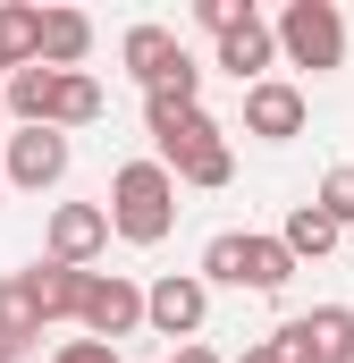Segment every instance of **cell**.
Here are the masks:
<instances>
[{
    "mask_svg": "<svg viewBox=\"0 0 354 363\" xmlns=\"http://www.w3.org/2000/svg\"><path fill=\"white\" fill-rule=\"evenodd\" d=\"M278 60L312 68V77L346 68V17H338V0H287L278 9Z\"/></svg>",
    "mask_w": 354,
    "mask_h": 363,
    "instance_id": "5b68a950",
    "label": "cell"
},
{
    "mask_svg": "<svg viewBox=\"0 0 354 363\" xmlns=\"http://www.w3.org/2000/svg\"><path fill=\"white\" fill-rule=\"evenodd\" d=\"M42 304H34V287H25V271H8L0 279V347L8 355H25V347H42Z\"/></svg>",
    "mask_w": 354,
    "mask_h": 363,
    "instance_id": "9a60e30c",
    "label": "cell"
},
{
    "mask_svg": "<svg viewBox=\"0 0 354 363\" xmlns=\"http://www.w3.org/2000/svg\"><path fill=\"white\" fill-rule=\"evenodd\" d=\"M304 118H312V101H304V85H287V77H270V85L245 93V135H262V144H295Z\"/></svg>",
    "mask_w": 354,
    "mask_h": 363,
    "instance_id": "8fae6325",
    "label": "cell"
},
{
    "mask_svg": "<svg viewBox=\"0 0 354 363\" xmlns=\"http://www.w3.org/2000/svg\"><path fill=\"white\" fill-rule=\"evenodd\" d=\"M51 363H127L110 338H68V347H51Z\"/></svg>",
    "mask_w": 354,
    "mask_h": 363,
    "instance_id": "44dd1931",
    "label": "cell"
},
{
    "mask_svg": "<svg viewBox=\"0 0 354 363\" xmlns=\"http://www.w3.org/2000/svg\"><path fill=\"white\" fill-rule=\"evenodd\" d=\"M85 279H93V271H68V262H51V254H42V262L25 271V287H34L42 321H76V313H85Z\"/></svg>",
    "mask_w": 354,
    "mask_h": 363,
    "instance_id": "2e32d148",
    "label": "cell"
},
{
    "mask_svg": "<svg viewBox=\"0 0 354 363\" xmlns=\"http://www.w3.org/2000/svg\"><path fill=\"white\" fill-rule=\"evenodd\" d=\"M34 51H42V9L8 0V9H0V85H8L17 68H34Z\"/></svg>",
    "mask_w": 354,
    "mask_h": 363,
    "instance_id": "ac0fdd59",
    "label": "cell"
},
{
    "mask_svg": "<svg viewBox=\"0 0 354 363\" xmlns=\"http://www.w3.org/2000/svg\"><path fill=\"white\" fill-rule=\"evenodd\" d=\"M93 60V17L85 9H42V51L34 68H85Z\"/></svg>",
    "mask_w": 354,
    "mask_h": 363,
    "instance_id": "5bb4252c",
    "label": "cell"
},
{
    "mask_svg": "<svg viewBox=\"0 0 354 363\" xmlns=\"http://www.w3.org/2000/svg\"><path fill=\"white\" fill-rule=\"evenodd\" d=\"M110 237H118V228H110V203H59L51 228H42V254L68 262V271H93Z\"/></svg>",
    "mask_w": 354,
    "mask_h": 363,
    "instance_id": "ba28073f",
    "label": "cell"
},
{
    "mask_svg": "<svg viewBox=\"0 0 354 363\" xmlns=\"http://www.w3.org/2000/svg\"><path fill=\"white\" fill-rule=\"evenodd\" d=\"M185 110H202V68L185 60L169 85H152L144 93V127H169V118H185Z\"/></svg>",
    "mask_w": 354,
    "mask_h": 363,
    "instance_id": "d6986e66",
    "label": "cell"
},
{
    "mask_svg": "<svg viewBox=\"0 0 354 363\" xmlns=\"http://www.w3.org/2000/svg\"><path fill=\"white\" fill-rule=\"evenodd\" d=\"M0 127H8V93H0Z\"/></svg>",
    "mask_w": 354,
    "mask_h": 363,
    "instance_id": "cb8c5ba5",
    "label": "cell"
},
{
    "mask_svg": "<svg viewBox=\"0 0 354 363\" xmlns=\"http://www.w3.org/2000/svg\"><path fill=\"white\" fill-rule=\"evenodd\" d=\"M152 161H161L177 186H202V194H219V186L236 178L228 127H219L211 110H185V118H169V127H152Z\"/></svg>",
    "mask_w": 354,
    "mask_h": 363,
    "instance_id": "3957f363",
    "label": "cell"
},
{
    "mask_svg": "<svg viewBox=\"0 0 354 363\" xmlns=\"http://www.w3.org/2000/svg\"><path fill=\"white\" fill-rule=\"evenodd\" d=\"M169 363H219V355H211V347L194 338V347H169Z\"/></svg>",
    "mask_w": 354,
    "mask_h": 363,
    "instance_id": "7402d4cb",
    "label": "cell"
},
{
    "mask_svg": "<svg viewBox=\"0 0 354 363\" xmlns=\"http://www.w3.org/2000/svg\"><path fill=\"white\" fill-rule=\"evenodd\" d=\"M76 321H85V338H110V347L135 338V330H144V287H135L127 271H93V279H85V313H76Z\"/></svg>",
    "mask_w": 354,
    "mask_h": 363,
    "instance_id": "9c48e42d",
    "label": "cell"
},
{
    "mask_svg": "<svg viewBox=\"0 0 354 363\" xmlns=\"http://www.w3.org/2000/svg\"><path fill=\"white\" fill-rule=\"evenodd\" d=\"M211 321V279L202 271H169L144 287V330H161V338H177V347H194V330Z\"/></svg>",
    "mask_w": 354,
    "mask_h": 363,
    "instance_id": "52a82bcc",
    "label": "cell"
},
{
    "mask_svg": "<svg viewBox=\"0 0 354 363\" xmlns=\"http://www.w3.org/2000/svg\"><path fill=\"white\" fill-rule=\"evenodd\" d=\"M270 60H278V26H270V17H245L236 34H219V68H228L245 93L270 85Z\"/></svg>",
    "mask_w": 354,
    "mask_h": 363,
    "instance_id": "4fadbf2b",
    "label": "cell"
},
{
    "mask_svg": "<svg viewBox=\"0 0 354 363\" xmlns=\"http://www.w3.org/2000/svg\"><path fill=\"white\" fill-rule=\"evenodd\" d=\"M295 271H304V262L287 254V237H262V228H219V237L202 245V279H211V287L278 296V287H287Z\"/></svg>",
    "mask_w": 354,
    "mask_h": 363,
    "instance_id": "277c9868",
    "label": "cell"
},
{
    "mask_svg": "<svg viewBox=\"0 0 354 363\" xmlns=\"http://www.w3.org/2000/svg\"><path fill=\"white\" fill-rule=\"evenodd\" d=\"M8 118L17 127H93L101 110H110V93H101V77H85V68H17L8 77Z\"/></svg>",
    "mask_w": 354,
    "mask_h": 363,
    "instance_id": "6da1fadb",
    "label": "cell"
},
{
    "mask_svg": "<svg viewBox=\"0 0 354 363\" xmlns=\"http://www.w3.org/2000/svg\"><path fill=\"white\" fill-rule=\"evenodd\" d=\"M236 363H278V347H270V338H253V347H245Z\"/></svg>",
    "mask_w": 354,
    "mask_h": 363,
    "instance_id": "603a6c76",
    "label": "cell"
},
{
    "mask_svg": "<svg viewBox=\"0 0 354 363\" xmlns=\"http://www.w3.org/2000/svg\"><path fill=\"white\" fill-rule=\"evenodd\" d=\"M312 203H321L338 228H354V161H338V169L321 178V194H312Z\"/></svg>",
    "mask_w": 354,
    "mask_h": 363,
    "instance_id": "ffe728a7",
    "label": "cell"
},
{
    "mask_svg": "<svg viewBox=\"0 0 354 363\" xmlns=\"http://www.w3.org/2000/svg\"><path fill=\"white\" fill-rule=\"evenodd\" d=\"M68 135L59 127H17L8 135V152H0V169H8V186H25V194H51V186L68 178Z\"/></svg>",
    "mask_w": 354,
    "mask_h": 363,
    "instance_id": "30bf717a",
    "label": "cell"
},
{
    "mask_svg": "<svg viewBox=\"0 0 354 363\" xmlns=\"http://www.w3.org/2000/svg\"><path fill=\"white\" fill-rule=\"evenodd\" d=\"M110 228H118V245H161L177 228V178L161 161H118L110 169Z\"/></svg>",
    "mask_w": 354,
    "mask_h": 363,
    "instance_id": "7a4b0ae2",
    "label": "cell"
},
{
    "mask_svg": "<svg viewBox=\"0 0 354 363\" xmlns=\"http://www.w3.org/2000/svg\"><path fill=\"white\" fill-rule=\"evenodd\" d=\"M0 203H8V169H0Z\"/></svg>",
    "mask_w": 354,
    "mask_h": 363,
    "instance_id": "d4e9b609",
    "label": "cell"
},
{
    "mask_svg": "<svg viewBox=\"0 0 354 363\" xmlns=\"http://www.w3.org/2000/svg\"><path fill=\"white\" fill-rule=\"evenodd\" d=\"M278 237H287V254H295V262H329V254H338V237H346V228H338V220H329V211H321V203H295V211H287V228H278Z\"/></svg>",
    "mask_w": 354,
    "mask_h": 363,
    "instance_id": "e0dca14e",
    "label": "cell"
},
{
    "mask_svg": "<svg viewBox=\"0 0 354 363\" xmlns=\"http://www.w3.org/2000/svg\"><path fill=\"white\" fill-rule=\"evenodd\" d=\"M118 60H127V77L152 93V85H169L177 68H185V43H177L169 26H127V43H118Z\"/></svg>",
    "mask_w": 354,
    "mask_h": 363,
    "instance_id": "7c38bea8",
    "label": "cell"
},
{
    "mask_svg": "<svg viewBox=\"0 0 354 363\" xmlns=\"http://www.w3.org/2000/svg\"><path fill=\"white\" fill-rule=\"evenodd\" d=\"M0 363H17V355H8V347H0Z\"/></svg>",
    "mask_w": 354,
    "mask_h": 363,
    "instance_id": "484cf974",
    "label": "cell"
},
{
    "mask_svg": "<svg viewBox=\"0 0 354 363\" xmlns=\"http://www.w3.org/2000/svg\"><path fill=\"white\" fill-rule=\"evenodd\" d=\"M278 363H354V304H312L270 330Z\"/></svg>",
    "mask_w": 354,
    "mask_h": 363,
    "instance_id": "8992f818",
    "label": "cell"
}]
</instances>
